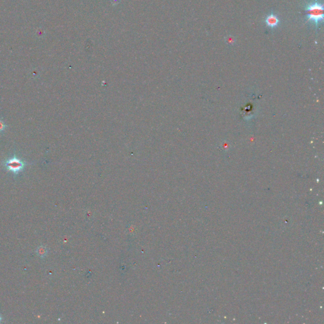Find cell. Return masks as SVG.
<instances>
[{
    "label": "cell",
    "instance_id": "obj_1",
    "mask_svg": "<svg viewBox=\"0 0 324 324\" xmlns=\"http://www.w3.org/2000/svg\"><path fill=\"white\" fill-rule=\"evenodd\" d=\"M304 10L307 12V20L315 24L317 27L323 20V6L318 0L304 5Z\"/></svg>",
    "mask_w": 324,
    "mask_h": 324
},
{
    "label": "cell",
    "instance_id": "obj_2",
    "mask_svg": "<svg viewBox=\"0 0 324 324\" xmlns=\"http://www.w3.org/2000/svg\"><path fill=\"white\" fill-rule=\"evenodd\" d=\"M1 164L6 171L11 172L15 177L22 172L29 165L24 159L18 156L15 153L6 160L2 161Z\"/></svg>",
    "mask_w": 324,
    "mask_h": 324
},
{
    "label": "cell",
    "instance_id": "obj_3",
    "mask_svg": "<svg viewBox=\"0 0 324 324\" xmlns=\"http://www.w3.org/2000/svg\"><path fill=\"white\" fill-rule=\"evenodd\" d=\"M265 22L267 27L271 29H274L279 26L280 20L276 15H275L273 12H272L270 14L266 17Z\"/></svg>",
    "mask_w": 324,
    "mask_h": 324
},
{
    "label": "cell",
    "instance_id": "obj_4",
    "mask_svg": "<svg viewBox=\"0 0 324 324\" xmlns=\"http://www.w3.org/2000/svg\"><path fill=\"white\" fill-rule=\"evenodd\" d=\"M35 251L39 257L45 258L48 253V249L44 246H40L37 248Z\"/></svg>",
    "mask_w": 324,
    "mask_h": 324
},
{
    "label": "cell",
    "instance_id": "obj_5",
    "mask_svg": "<svg viewBox=\"0 0 324 324\" xmlns=\"http://www.w3.org/2000/svg\"><path fill=\"white\" fill-rule=\"evenodd\" d=\"M7 125L5 124L3 119L0 117V134H3L5 129L7 128Z\"/></svg>",
    "mask_w": 324,
    "mask_h": 324
},
{
    "label": "cell",
    "instance_id": "obj_6",
    "mask_svg": "<svg viewBox=\"0 0 324 324\" xmlns=\"http://www.w3.org/2000/svg\"><path fill=\"white\" fill-rule=\"evenodd\" d=\"M225 40V42H227V43L229 44V45H234L235 43V42H236L234 37H232V36H230V35L227 36Z\"/></svg>",
    "mask_w": 324,
    "mask_h": 324
},
{
    "label": "cell",
    "instance_id": "obj_7",
    "mask_svg": "<svg viewBox=\"0 0 324 324\" xmlns=\"http://www.w3.org/2000/svg\"><path fill=\"white\" fill-rule=\"evenodd\" d=\"M1 320H2V317L1 316H0V322H1Z\"/></svg>",
    "mask_w": 324,
    "mask_h": 324
}]
</instances>
